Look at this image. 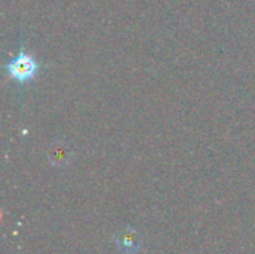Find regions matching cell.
Listing matches in <instances>:
<instances>
[{
	"label": "cell",
	"mask_w": 255,
	"mask_h": 254,
	"mask_svg": "<svg viewBox=\"0 0 255 254\" xmlns=\"http://www.w3.org/2000/svg\"><path fill=\"white\" fill-rule=\"evenodd\" d=\"M131 232L133 231H127V232H124V234H121V237H123V241H121V250H128V252H133V250H137L139 247V238H137V235H131Z\"/></svg>",
	"instance_id": "2"
},
{
	"label": "cell",
	"mask_w": 255,
	"mask_h": 254,
	"mask_svg": "<svg viewBox=\"0 0 255 254\" xmlns=\"http://www.w3.org/2000/svg\"><path fill=\"white\" fill-rule=\"evenodd\" d=\"M40 70L39 61L25 49H19L7 63L6 73L16 84H28L31 82Z\"/></svg>",
	"instance_id": "1"
}]
</instances>
